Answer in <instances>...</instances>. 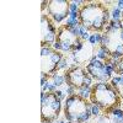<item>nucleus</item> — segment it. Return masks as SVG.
<instances>
[{
	"instance_id": "obj_17",
	"label": "nucleus",
	"mask_w": 123,
	"mask_h": 123,
	"mask_svg": "<svg viewBox=\"0 0 123 123\" xmlns=\"http://www.w3.org/2000/svg\"><path fill=\"white\" fill-rule=\"evenodd\" d=\"M101 111H102V110H101V107H100V106L92 104V107H91V113H92V116L98 117V116L101 115Z\"/></svg>"
},
{
	"instance_id": "obj_2",
	"label": "nucleus",
	"mask_w": 123,
	"mask_h": 123,
	"mask_svg": "<svg viewBox=\"0 0 123 123\" xmlns=\"http://www.w3.org/2000/svg\"><path fill=\"white\" fill-rule=\"evenodd\" d=\"M92 91H91V97L90 101L91 104L97 105L101 107V110L106 111V113L116 108L119 107V96L117 94V91L115 87L108 83H97L95 85H92Z\"/></svg>"
},
{
	"instance_id": "obj_7",
	"label": "nucleus",
	"mask_w": 123,
	"mask_h": 123,
	"mask_svg": "<svg viewBox=\"0 0 123 123\" xmlns=\"http://www.w3.org/2000/svg\"><path fill=\"white\" fill-rule=\"evenodd\" d=\"M41 30H42V42H41L42 48L52 47L57 39V30L53 20L44 12L41 15Z\"/></svg>"
},
{
	"instance_id": "obj_19",
	"label": "nucleus",
	"mask_w": 123,
	"mask_h": 123,
	"mask_svg": "<svg viewBox=\"0 0 123 123\" xmlns=\"http://www.w3.org/2000/svg\"><path fill=\"white\" fill-rule=\"evenodd\" d=\"M54 94H55V96H57L60 101H63V100L67 98V94H65V91H63V90H57Z\"/></svg>"
},
{
	"instance_id": "obj_8",
	"label": "nucleus",
	"mask_w": 123,
	"mask_h": 123,
	"mask_svg": "<svg viewBox=\"0 0 123 123\" xmlns=\"http://www.w3.org/2000/svg\"><path fill=\"white\" fill-rule=\"evenodd\" d=\"M85 69L89 73V75L94 80H97L98 83H107L110 79H112V76L108 74V71L106 69L105 62H102L100 59H96L95 62H90Z\"/></svg>"
},
{
	"instance_id": "obj_13",
	"label": "nucleus",
	"mask_w": 123,
	"mask_h": 123,
	"mask_svg": "<svg viewBox=\"0 0 123 123\" xmlns=\"http://www.w3.org/2000/svg\"><path fill=\"white\" fill-rule=\"evenodd\" d=\"M91 91H92V89L89 87V86H81V87H78L76 89L75 95H78L79 97H81L83 100L87 101L91 97Z\"/></svg>"
},
{
	"instance_id": "obj_15",
	"label": "nucleus",
	"mask_w": 123,
	"mask_h": 123,
	"mask_svg": "<svg viewBox=\"0 0 123 123\" xmlns=\"http://www.w3.org/2000/svg\"><path fill=\"white\" fill-rule=\"evenodd\" d=\"M122 10L117 6H115L111 11V18L112 20H122Z\"/></svg>"
},
{
	"instance_id": "obj_4",
	"label": "nucleus",
	"mask_w": 123,
	"mask_h": 123,
	"mask_svg": "<svg viewBox=\"0 0 123 123\" xmlns=\"http://www.w3.org/2000/svg\"><path fill=\"white\" fill-rule=\"evenodd\" d=\"M90 102L83 100L78 95L68 96L64 101V117L69 123H80V119L89 108Z\"/></svg>"
},
{
	"instance_id": "obj_11",
	"label": "nucleus",
	"mask_w": 123,
	"mask_h": 123,
	"mask_svg": "<svg viewBox=\"0 0 123 123\" xmlns=\"http://www.w3.org/2000/svg\"><path fill=\"white\" fill-rule=\"evenodd\" d=\"M94 54L97 57V59H100V60H102V62H106L111 58V52H110V49L107 48V47H105V46H97V48L95 49V52H94Z\"/></svg>"
},
{
	"instance_id": "obj_3",
	"label": "nucleus",
	"mask_w": 123,
	"mask_h": 123,
	"mask_svg": "<svg viewBox=\"0 0 123 123\" xmlns=\"http://www.w3.org/2000/svg\"><path fill=\"white\" fill-rule=\"evenodd\" d=\"M41 118L43 123H52L58 119L62 101L54 92H41Z\"/></svg>"
},
{
	"instance_id": "obj_9",
	"label": "nucleus",
	"mask_w": 123,
	"mask_h": 123,
	"mask_svg": "<svg viewBox=\"0 0 123 123\" xmlns=\"http://www.w3.org/2000/svg\"><path fill=\"white\" fill-rule=\"evenodd\" d=\"M87 75L89 73L86 71V69L79 65H71L64 73L67 85H73L76 89L84 86V80Z\"/></svg>"
},
{
	"instance_id": "obj_18",
	"label": "nucleus",
	"mask_w": 123,
	"mask_h": 123,
	"mask_svg": "<svg viewBox=\"0 0 123 123\" xmlns=\"http://www.w3.org/2000/svg\"><path fill=\"white\" fill-rule=\"evenodd\" d=\"M69 11L70 12H80V9H79V6L76 5L75 1H71L69 4Z\"/></svg>"
},
{
	"instance_id": "obj_21",
	"label": "nucleus",
	"mask_w": 123,
	"mask_h": 123,
	"mask_svg": "<svg viewBox=\"0 0 123 123\" xmlns=\"http://www.w3.org/2000/svg\"><path fill=\"white\" fill-rule=\"evenodd\" d=\"M122 71H123V58L119 60V63L117 65V73L119 74V73H122Z\"/></svg>"
},
{
	"instance_id": "obj_14",
	"label": "nucleus",
	"mask_w": 123,
	"mask_h": 123,
	"mask_svg": "<svg viewBox=\"0 0 123 123\" xmlns=\"http://www.w3.org/2000/svg\"><path fill=\"white\" fill-rule=\"evenodd\" d=\"M50 79H52L53 84H54L57 87H58V86H63V85L65 84V78H64V75L59 74L58 71H54L53 74H50Z\"/></svg>"
},
{
	"instance_id": "obj_16",
	"label": "nucleus",
	"mask_w": 123,
	"mask_h": 123,
	"mask_svg": "<svg viewBox=\"0 0 123 123\" xmlns=\"http://www.w3.org/2000/svg\"><path fill=\"white\" fill-rule=\"evenodd\" d=\"M68 67H69L68 58H67V57H63V59L59 62V64H58V67H57V71H59V70H65V71H67Z\"/></svg>"
},
{
	"instance_id": "obj_1",
	"label": "nucleus",
	"mask_w": 123,
	"mask_h": 123,
	"mask_svg": "<svg viewBox=\"0 0 123 123\" xmlns=\"http://www.w3.org/2000/svg\"><path fill=\"white\" fill-rule=\"evenodd\" d=\"M111 12L104 6L102 3H90L80 9L79 20L80 24L87 30L95 32L104 31L107 24L110 22Z\"/></svg>"
},
{
	"instance_id": "obj_5",
	"label": "nucleus",
	"mask_w": 123,
	"mask_h": 123,
	"mask_svg": "<svg viewBox=\"0 0 123 123\" xmlns=\"http://www.w3.org/2000/svg\"><path fill=\"white\" fill-rule=\"evenodd\" d=\"M63 54L62 52L54 50L52 47H43L41 49V68H42V73L44 74H53L54 71H57V67L59 64V62L63 59Z\"/></svg>"
},
{
	"instance_id": "obj_22",
	"label": "nucleus",
	"mask_w": 123,
	"mask_h": 123,
	"mask_svg": "<svg viewBox=\"0 0 123 123\" xmlns=\"http://www.w3.org/2000/svg\"><path fill=\"white\" fill-rule=\"evenodd\" d=\"M119 36H121V39H122V42H123V30L119 31Z\"/></svg>"
},
{
	"instance_id": "obj_12",
	"label": "nucleus",
	"mask_w": 123,
	"mask_h": 123,
	"mask_svg": "<svg viewBox=\"0 0 123 123\" xmlns=\"http://www.w3.org/2000/svg\"><path fill=\"white\" fill-rule=\"evenodd\" d=\"M110 118L112 123H122L123 122V111L119 107L113 108L110 112Z\"/></svg>"
},
{
	"instance_id": "obj_10",
	"label": "nucleus",
	"mask_w": 123,
	"mask_h": 123,
	"mask_svg": "<svg viewBox=\"0 0 123 123\" xmlns=\"http://www.w3.org/2000/svg\"><path fill=\"white\" fill-rule=\"evenodd\" d=\"M78 38L79 37H75L69 28H67L65 26H62L57 31L55 41H58L62 44V52H71L73 50V46Z\"/></svg>"
},
{
	"instance_id": "obj_20",
	"label": "nucleus",
	"mask_w": 123,
	"mask_h": 123,
	"mask_svg": "<svg viewBox=\"0 0 123 123\" xmlns=\"http://www.w3.org/2000/svg\"><path fill=\"white\" fill-rule=\"evenodd\" d=\"M71 31V33H73L75 37H80V26H75L73 28H69Z\"/></svg>"
},
{
	"instance_id": "obj_6",
	"label": "nucleus",
	"mask_w": 123,
	"mask_h": 123,
	"mask_svg": "<svg viewBox=\"0 0 123 123\" xmlns=\"http://www.w3.org/2000/svg\"><path fill=\"white\" fill-rule=\"evenodd\" d=\"M69 4L70 3L67 0H49L48 1L47 12L54 24H60L69 17Z\"/></svg>"
},
{
	"instance_id": "obj_23",
	"label": "nucleus",
	"mask_w": 123,
	"mask_h": 123,
	"mask_svg": "<svg viewBox=\"0 0 123 123\" xmlns=\"http://www.w3.org/2000/svg\"><path fill=\"white\" fill-rule=\"evenodd\" d=\"M42 123H43V122H42Z\"/></svg>"
}]
</instances>
